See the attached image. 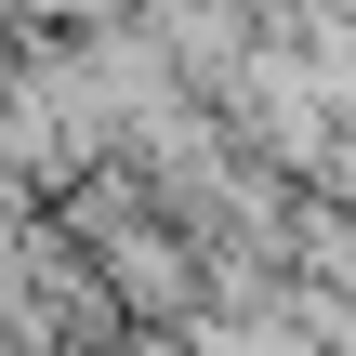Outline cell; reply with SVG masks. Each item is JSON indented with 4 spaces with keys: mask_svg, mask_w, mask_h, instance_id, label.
Listing matches in <instances>:
<instances>
[{
    "mask_svg": "<svg viewBox=\"0 0 356 356\" xmlns=\"http://www.w3.org/2000/svg\"><path fill=\"white\" fill-rule=\"evenodd\" d=\"M13 13H66V26H106L119 0H13Z\"/></svg>",
    "mask_w": 356,
    "mask_h": 356,
    "instance_id": "6da1fadb",
    "label": "cell"
}]
</instances>
